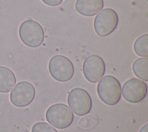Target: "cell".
I'll list each match as a JSON object with an SVG mask.
<instances>
[{
  "label": "cell",
  "instance_id": "obj_3",
  "mask_svg": "<svg viewBox=\"0 0 148 132\" xmlns=\"http://www.w3.org/2000/svg\"><path fill=\"white\" fill-rule=\"evenodd\" d=\"M45 116L48 123L59 129L68 127L74 118L73 113L69 107L63 103L51 105L47 109Z\"/></svg>",
  "mask_w": 148,
  "mask_h": 132
},
{
  "label": "cell",
  "instance_id": "obj_9",
  "mask_svg": "<svg viewBox=\"0 0 148 132\" xmlns=\"http://www.w3.org/2000/svg\"><path fill=\"white\" fill-rule=\"evenodd\" d=\"M105 72V64L103 59L99 56L92 54L88 56L83 63V72L90 83L98 82Z\"/></svg>",
  "mask_w": 148,
  "mask_h": 132
},
{
  "label": "cell",
  "instance_id": "obj_7",
  "mask_svg": "<svg viewBox=\"0 0 148 132\" xmlns=\"http://www.w3.org/2000/svg\"><path fill=\"white\" fill-rule=\"evenodd\" d=\"M35 96L34 86L27 81L18 82L10 93V100L17 107H24L30 104Z\"/></svg>",
  "mask_w": 148,
  "mask_h": 132
},
{
  "label": "cell",
  "instance_id": "obj_14",
  "mask_svg": "<svg viewBox=\"0 0 148 132\" xmlns=\"http://www.w3.org/2000/svg\"><path fill=\"white\" fill-rule=\"evenodd\" d=\"M31 132H57V131L48 123L37 122L32 126Z\"/></svg>",
  "mask_w": 148,
  "mask_h": 132
},
{
  "label": "cell",
  "instance_id": "obj_13",
  "mask_svg": "<svg viewBox=\"0 0 148 132\" xmlns=\"http://www.w3.org/2000/svg\"><path fill=\"white\" fill-rule=\"evenodd\" d=\"M135 53L142 57H148V34H145L139 36L133 46Z\"/></svg>",
  "mask_w": 148,
  "mask_h": 132
},
{
  "label": "cell",
  "instance_id": "obj_16",
  "mask_svg": "<svg viewBox=\"0 0 148 132\" xmlns=\"http://www.w3.org/2000/svg\"><path fill=\"white\" fill-rule=\"evenodd\" d=\"M147 129H148V124L147 123H146V124H145L143 126L141 127L139 132H148Z\"/></svg>",
  "mask_w": 148,
  "mask_h": 132
},
{
  "label": "cell",
  "instance_id": "obj_10",
  "mask_svg": "<svg viewBox=\"0 0 148 132\" xmlns=\"http://www.w3.org/2000/svg\"><path fill=\"white\" fill-rule=\"evenodd\" d=\"M103 7V0H77L76 10L81 15L91 17L98 13Z\"/></svg>",
  "mask_w": 148,
  "mask_h": 132
},
{
  "label": "cell",
  "instance_id": "obj_5",
  "mask_svg": "<svg viewBox=\"0 0 148 132\" xmlns=\"http://www.w3.org/2000/svg\"><path fill=\"white\" fill-rule=\"evenodd\" d=\"M118 21L117 14L113 9H103L94 18V28L99 36H106L114 31Z\"/></svg>",
  "mask_w": 148,
  "mask_h": 132
},
{
  "label": "cell",
  "instance_id": "obj_15",
  "mask_svg": "<svg viewBox=\"0 0 148 132\" xmlns=\"http://www.w3.org/2000/svg\"><path fill=\"white\" fill-rule=\"evenodd\" d=\"M63 0H42V1L47 5L51 6H56L59 5Z\"/></svg>",
  "mask_w": 148,
  "mask_h": 132
},
{
  "label": "cell",
  "instance_id": "obj_1",
  "mask_svg": "<svg viewBox=\"0 0 148 132\" xmlns=\"http://www.w3.org/2000/svg\"><path fill=\"white\" fill-rule=\"evenodd\" d=\"M97 90L101 100L108 105H116L121 98L120 83L112 75L102 77L97 85Z\"/></svg>",
  "mask_w": 148,
  "mask_h": 132
},
{
  "label": "cell",
  "instance_id": "obj_11",
  "mask_svg": "<svg viewBox=\"0 0 148 132\" xmlns=\"http://www.w3.org/2000/svg\"><path fill=\"white\" fill-rule=\"evenodd\" d=\"M16 82V78L13 72L8 67L0 66V93L10 91Z\"/></svg>",
  "mask_w": 148,
  "mask_h": 132
},
{
  "label": "cell",
  "instance_id": "obj_2",
  "mask_svg": "<svg viewBox=\"0 0 148 132\" xmlns=\"http://www.w3.org/2000/svg\"><path fill=\"white\" fill-rule=\"evenodd\" d=\"M18 35L21 41L30 47H37L44 40V31L40 24L33 20H26L20 24Z\"/></svg>",
  "mask_w": 148,
  "mask_h": 132
},
{
  "label": "cell",
  "instance_id": "obj_8",
  "mask_svg": "<svg viewBox=\"0 0 148 132\" xmlns=\"http://www.w3.org/2000/svg\"><path fill=\"white\" fill-rule=\"evenodd\" d=\"M147 91V85L143 80L132 78L123 85L121 93L127 101L137 103L145 98Z\"/></svg>",
  "mask_w": 148,
  "mask_h": 132
},
{
  "label": "cell",
  "instance_id": "obj_6",
  "mask_svg": "<svg viewBox=\"0 0 148 132\" xmlns=\"http://www.w3.org/2000/svg\"><path fill=\"white\" fill-rule=\"evenodd\" d=\"M69 108L77 115L83 116L90 112L92 108V100L90 94L84 89L75 87L68 96Z\"/></svg>",
  "mask_w": 148,
  "mask_h": 132
},
{
  "label": "cell",
  "instance_id": "obj_4",
  "mask_svg": "<svg viewBox=\"0 0 148 132\" xmlns=\"http://www.w3.org/2000/svg\"><path fill=\"white\" fill-rule=\"evenodd\" d=\"M49 71L55 80L65 82L69 81L73 76L74 67L67 57L57 54L50 58L49 63Z\"/></svg>",
  "mask_w": 148,
  "mask_h": 132
},
{
  "label": "cell",
  "instance_id": "obj_12",
  "mask_svg": "<svg viewBox=\"0 0 148 132\" xmlns=\"http://www.w3.org/2000/svg\"><path fill=\"white\" fill-rule=\"evenodd\" d=\"M132 71L136 76L143 81H148V58H137L132 64Z\"/></svg>",
  "mask_w": 148,
  "mask_h": 132
}]
</instances>
